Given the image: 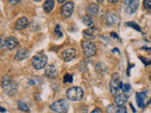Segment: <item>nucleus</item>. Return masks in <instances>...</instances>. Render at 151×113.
I'll return each mask as SVG.
<instances>
[{"label":"nucleus","mask_w":151,"mask_h":113,"mask_svg":"<svg viewBox=\"0 0 151 113\" xmlns=\"http://www.w3.org/2000/svg\"><path fill=\"white\" fill-rule=\"evenodd\" d=\"M47 64V56L44 54H37L32 58V66L36 70L45 68Z\"/></svg>","instance_id":"5"},{"label":"nucleus","mask_w":151,"mask_h":113,"mask_svg":"<svg viewBox=\"0 0 151 113\" xmlns=\"http://www.w3.org/2000/svg\"><path fill=\"white\" fill-rule=\"evenodd\" d=\"M118 22V17L116 14L114 13H110L108 14L107 17H106V23L109 26H114L115 24Z\"/></svg>","instance_id":"17"},{"label":"nucleus","mask_w":151,"mask_h":113,"mask_svg":"<svg viewBox=\"0 0 151 113\" xmlns=\"http://www.w3.org/2000/svg\"><path fill=\"white\" fill-rule=\"evenodd\" d=\"M129 100V96L125 93H119L114 97V104L116 106H124Z\"/></svg>","instance_id":"13"},{"label":"nucleus","mask_w":151,"mask_h":113,"mask_svg":"<svg viewBox=\"0 0 151 113\" xmlns=\"http://www.w3.org/2000/svg\"><path fill=\"white\" fill-rule=\"evenodd\" d=\"M110 3H117V2H119L120 0H108Z\"/></svg>","instance_id":"32"},{"label":"nucleus","mask_w":151,"mask_h":113,"mask_svg":"<svg viewBox=\"0 0 151 113\" xmlns=\"http://www.w3.org/2000/svg\"><path fill=\"white\" fill-rule=\"evenodd\" d=\"M126 26H130V27H132V28H134V29H136L137 31H141V27L137 25V24H135L134 22H127V23H126L125 24Z\"/></svg>","instance_id":"22"},{"label":"nucleus","mask_w":151,"mask_h":113,"mask_svg":"<svg viewBox=\"0 0 151 113\" xmlns=\"http://www.w3.org/2000/svg\"><path fill=\"white\" fill-rule=\"evenodd\" d=\"M28 25V20L27 17H21L19 18L15 23V28L17 30H22L25 29Z\"/></svg>","instance_id":"15"},{"label":"nucleus","mask_w":151,"mask_h":113,"mask_svg":"<svg viewBox=\"0 0 151 113\" xmlns=\"http://www.w3.org/2000/svg\"><path fill=\"white\" fill-rule=\"evenodd\" d=\"M1 85L8 95H14L17 92V83H15L13 80L9 77V75H5L1 80Z\"/></svg>","instance_id":"1"},{"label":"nucleus","mask_w":151,"mask_h":113,"mask_svg":"<svg viewBox=\"0 0 151 113\" xmlns=\"http://www.w3.org/2000/svg\"><path fill=\"white\" fill-rule=\"evenodd\" d=\"M66 1V0H58V2L60 3V4H63V3H64Z\"/></svg>","instance_id":"33"},{"label":"nucleus","mask_w":151,"mask_h":113,"mask_svg":"<svg viewBox=\"0 0 151 113\" xmlns=\"http://www.w3.org/2000/svg\"><path fill=\"white\" fill-rule=\"evenodd\" d=\"M84 96V92L80 87H72L66 91V97L70 101H80Z\"/></svg>","instance_id":"2"},{"label":"nucleus","mask_w":151,"mask_h":113,"mask_svg":"<svg viewBox=\"0 0 151 113\" xmlns=\"http://www.w3.org/2000/svg\"><path fill=\"white\" fill-rule=\"evenodd\" d=\"M74 11V3L73 2H67L64 4L61 8V15L64 18H69Z\"/></svg>","instance_id":"8"},{"label":"nucleus","mask_w":151,"mask_h":113,"mask_svg":"<svg viewBox=\"0 0 151 113\" xmlns=\"http://www.w3.org/2000/svg\"><path fill=\"white\" fill-rule=\"evenodd\" d=\"M111 37L113 38V39L119 40V37H118V36L116 35V33H114V32H111Z\"/></svg>","instance_id":"31"},{"label":"nucleus","mask_w":151,"mask_h":113,"mask_svg":"<svg viewBox=\"0 0 151 113\" xmlns=\"http://www.w3.org/2000/svg\"><path fill=\"white\" fill-rule=\"evenodd\" d=\"M140 59H141V60H142V61H143V62H145V65H149V64L151 63V61H150V60H147V59H143V58H142V56H141Z\"/></svg>","instance_id":"29"},{"label":"nucleus","mask_w":151,"mask_h":113,"mask_svg":"<svg viewBox=\"0 0 151 113\" xmlns=\"http://www.w3.org/2000/svg\"><path fill=\"white\" fill-rule=\"evenodd\" d=\"M57 73H58V71H57V68L55 67V65L50 64V65H46L45 66V74L46 77H48V78H54V77H56Z\"/></svg>","instance_id":"10"},{"label":"nucleus","mask_w":151,"mask_h":113,"mask_svg":"<svg viewBox=\"0 0 151 113\" xmlns=\"http://www.w3.org/2000/svg\"><path fill=\"white\" fill-rule=\"evenodd\" d=\"M122 91L124 92H127L130 91V85L129 84H123Z\"/></svg>","instance_id":"27"},{"label":"nucleus","mask_w":151,"mask_h":113,"mask_svg":"<svg viewBox=\"0 0 151 113\" xmlns=\"http://www.w3.org/2000/svg\"><path fill=\"white\" fill-rule=\"evenodd\" d=\"M77 56V52H76L75 49L73 48H68V49H65L63 53V59L64 61L68 62V61H71L72 59H74Z\"/></svg>","instance_id":"9"},{"label":"nucleus","mask_w":151,"mask_h":113,"mask_svg":"<svg viewBox=\"0 0 151 113\" xmlns=\"http://www.w3.org/2000/svg\"><path fill=\"white\" fill-rule=\"evenodd\" d=\"M144 8L146 11H151V0H145L144 1Z\"/></svg>","instance_id":"24"},{"label":"nucleus","mask_w":151,"mask_h":113,"mask_svg":"<svg viewBox=\"0 0 151 113\" xmlns=\"http://www.w3.org/2000/svg\"><path fill=\"white\" fill-rule=\"evenodd\" d=\"M93 1H96V2H97V3H102L104 0H93Z\"/></svg>","instance_id":"34"},{"label":"nucleus","mask_w":151,"mask_h":113,"mask_svg":"<svg viewBox=\"0 0 151 113\" xmlns=\"http://www.w3.org/2000/svg\"><path fill=\"white\" fill-rule=\"evenodd\" d=\"M18 44V41L16 40V38L14 37H8L5 39V46H6V49L9 50H13Z\"/></svg>","instance_id":"11"},{"label":"nucleus","mask_w":151,"mask_h":113,"mask_svg":"<svg viewBox=\"0 0 151 113\" xmlns=\"http://www.w3.org/2000/svg\"><path fill=\"white\" fill-rule=\"evenodd\" d=\"M34 1H36V2H38V1H41V0H34Z\"/></svg>","instance_id":"36"},{"label":"nucleus","mask_w":151,"mask_h":113,"mask_svg":"<svg viewBox=\"0 0 151 113\" xmlns=\"http://www.w3.org/2000/svg\"><path fill=\"white\" fill-rule=\"evenodd\" d=\"M146 94L145 92H137L136 93V102H137V105H138L139 107H145V99Z\"/></svg>","instance_id":"18"},{"label":"nucleus","mask_w":151,"mask_h":113,"mask_svg":"<svg viewBox=\"0 0 151 113\" xmlns=\"http://www.w3.org/2000/svg\"><path fill=\"white\" fill-rule=\"evenodd\" d=\"M19 2H21V0H9V3L11 5H16Z\"/></svg>","instance_id":"28"},{"label":"nucleus","mask_w":151,"mask_h":113,"mask_svg":"<svg viewBox=\"0 0 151 113\" xmlns=\"http://www.w3.org/2000/svg\"><path fill=\"white\" fill-rule=\"evenodd\" d=\"M99 6L97 4H90L87 8V12L91 16H96L99 12Z\"/></svg>","instance_id":"16"},{"label":"nucleus","mask_w":151,"mask_h":113,"mask_svg":"<svg viewBox=\"0 0 151 113\" xmlns=\"http://www.w3.org/2000/svg\"><path fill=\"white\" fill-rule=\"evenodd\" d=\"M18 107H19V109H21L23 111H26V112L29 111V107H28L27 104L25 102H23V101H19L18 102Z\"/></svg>","instance_id":"21"},{"label":"nucleus","mask_w":151,"mask_h":113,"mask_svg":"<svg viewBox=\"0 0 151 113\" xmlns=\"http://www.w3.org/2000/svg\"><path fill=\"white\" fill-rule=\"evenodd\" d=\"M91 113H103V112H102V110L100 109V108L96 107V108H94V109Z\"/></svg>","instance_id":"30"},{"label":"nucleus","mask_w":151,"mask_h":113,"mask_svg":"<svg viewBox=\"0 0 151 113\" xmlns=\"http://www.w3.org/2000/svg\"><path fill=\"white\" fill-rule=\"evenodd\" d=\"M54 8V0H45L44 3V9L46 12H50Z\"/></svg>","instance_id":"19"},{"label":"nucleus","mask_w":151,"mask_h":113,"mask_svg":"<svg viewBox=\"0 0 151 113\" xmlns=\"http://www.w3.org/2000/svg\"><path fill=\"white\" fill-rule=\"evenodd\" d=\"M29 56V51H28L27 49H25V48H22V49H19L17 52L15 56H14V59H15L16 60H23L27 59V56Z\"/></svg>","instance_id":"14"},{"label":"nucleus","mask_w":151,"mask_h":113,"mask_svg":"<svg viewBox=\"0 0 151 113\" xmlns=\"http://www.w3.org/2000/svg\"><path fill=\"white\" fill-rule=\"evenodd\" d=\"M82 22L86 26H89V27L93 26V21L91 18V16H89V15H84L82 17Z\"/></svg>","instance_id":"20"},{"label":"nucleus","mask_w":151,"mask_h":113,"mask_svg":"<svg viewBox=\"0 0 151 113\" xmlns=\"http://www.w3.org/2000/svg\"><path fill=\"white\" fill-rule=\"evenodd\" d=\"M121 80H120V75L119 74H113L111 75V81H110V89H111V93L112 95H117L119 94V92L121 91Z\"/></svg>","instance_id":"4"},{"label":"nucleus","mask_w":151,"mask_h":113,"mask_svg":"<svg viewBox=\"0 0 151 113\" xmlns=\"http://www.w3.org/2000/svg\"><path fill=\"white\" fill-rule=\"evenodd\" d=\"M115 113H127V108L124 106H117Z\"/></svg>","instance_id":"23"},{"label":"nucleus","mask_w":151,"mask_h":113,"mask_svg":"<svg viewBox=\"0 0 151 113\" xmlns=\"http://www.w3.org/2000/svg\"><path fill=\"white\" fill-rule=\"evenodd\" d=\"M81 46H82V49H83V53L86 56H93L96 55V46L92 41H89V40L83 41L82 44H81Z\"/></svg>","instance_id":"6"},{"label":"nucleus","mask_w":151,"mask_h":113,"mask_svg":"<svg viewBox=\"0 0 151 113\" xmlns=\"http://www.w3.org/2000/svg\"><path fill=\"white\" fill-rule=\"evenodd\" d=\"M64 80H63V81L66 83V82H69V83H72L73 82V77H72V75H71V74H65L64 75V78H63Z\"/></svg>","instance_id":"25"},{"label":"nucleus","mask_w":151,"mask_h":113,"mask_svg":"<svg viewBox=\"0 0 151 113\" xmlns=\"http://www.w3.org/2000/svg\"><path fill=\"white\" fill-rule=\"evenodd\" d=\"M139 4H140V0H130L129 3L125 5L126 12L127 14H129V15L135 13V11L139 8Z\"/></svg>","instance_id":"7"},{"label":"nucleus","mask_w":151,"mask_h":113,"mask_svg":"<svg viewBox=\"0 0 151 113\" xmlns=\"http://www.w3.org/2000/svg\"><path fill=\"white\" fill-rule=\"evenodd\" d=\"M0 111H2V112H6V109H5L4 107H0Z\"/></svg>","instance_id":"35"},{"label":"nucleus","mask_w":151,"mask_h":113,"mask_svg":"<svg viewBox=\"0 0 151 113\" xmlns=\"http://www.w3.org/2000/svg\"><path fill=\"white\" fill-rule=\"evenodd\" d=\"M55 33H56L58 37H61V36H63V33H61V31H60V25H57L56 26V27H55Z\"/></svg>","instance_id":"26"},{"label":"nucleus","mask_w":151,"mask_h":113,"mask_svg":"<svg viewBox=\"0 0 151 113\" xmlns=\"http://www.w3.org/2000/svg\"><path fill=\"white\" fill-rule=\"evenodd\" d=\"M69 104L65 99H60L50 105V109L56 113H66L68 111Z\"/></svg>","instance_id":"3"},{"label":"nucleus","mask_w":151,"mask_h":113,"mask_svg":"<svg viewBox=\"0 0 151 113\" xmlns=\"http://www.w3.org/2000/svg\"><path fill=\"white\" fill-rule=\"evenodd\" d=\"M96 33H97V30L93 26V27H89L88 29L83 31V37L86 40L92 41L96 37Z\"/></svg>","instance_id":"12"}]
</instances>
